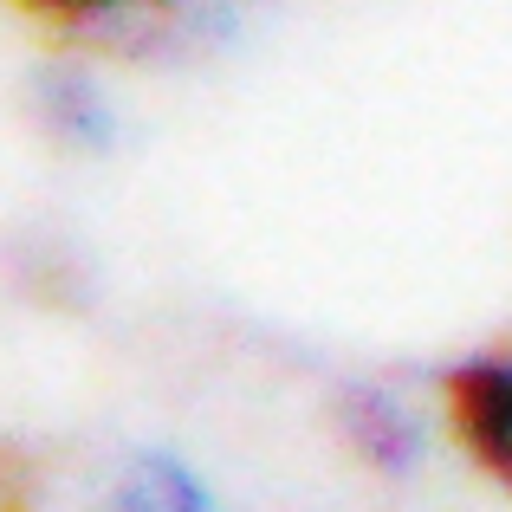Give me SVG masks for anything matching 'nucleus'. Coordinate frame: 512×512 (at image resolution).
Listing matches in <instances>:
<instances>
[{
	"mask_svg": "<svg viewBox=\"0 0 512 512\" xmlns=\"http://www.w3.org/2000/svg\"><path fill=\"white\" fill-rule=\"evenodd\" d=\"M441 422L454 448L512 493V338L467 350L441 376Z\"/></svg>",
	"mask_w": 512,
	"mask_h": 512,
	"instance_id": "nucleus-1",
	"label": "nucleus"
},
{
	"mask_svg": "<svg viewBox=\"0 0 512 512\" xmlns=\"http://www.w3.org/2000/svg\"><path fill=\"white\" fill-rule=\"evenodd\" d=\"M85 512H227L214 480L169 441H130L104 461Z\"/></svg>",
	"mask_w": 512,
	"mask_h": 512,
	"instance_id": "nucleus-2",
	"label": "nucleus"
},
{
	"mask_svg": "<svg viewBox=\"0 0 512 512\" xmlns=\"http://www.w3.org/2000/svg\"><path fill=\"white\" fill-rule=\"evenodd\" d=\"M20 20H33L39 33H52L65 52L104 46V39L143 33L150 20H169L182 0H7Z\"/></svg>",
	"mask_w": 512,
	"mask_h": 512,
	"instance_id": "nucleus-3",
	"label": "nucleus"
},
{
	"mask_svg": "<svg viewBox=\"0 0 512 512\" xmlns=\"http://www.w3.org/2000/svg\"><path fill=\"white\" fill-rule=\"evenodd\" d=\"M350 441H357L383 474H402V467H415V454H422V415L402 396H389V389H363V396L350 402Z\"/></svg>",
	"mask_w": 512,
	"mask_h": 512,
	"instance_id": "nucleus-4",
	"label": "nucleus"
}]
</instances>
